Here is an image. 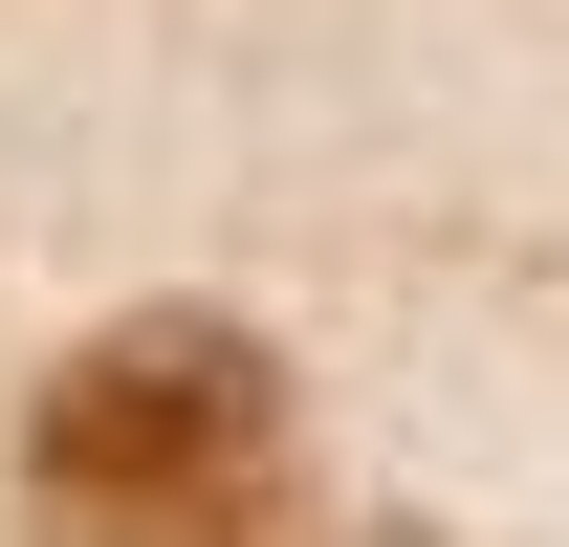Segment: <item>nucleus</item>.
<instances>
[{
  "instance_id": "obj_1",
  "label": "nucleus",
  "mask_w": 569,
  "mask_h": 547,
  "mask_svg": "<svg viewBox=\"0 0 569 547\" xmlns=\"http://www.w3.org/2000/svg\"><path fill=\"white\" fill-rule=\"evenodd\" d=\"M22 481H44L67 547H263L284 526V372H263V329H219V307L88 329L44 372Z\"/></svg>"
}]
</instances>
